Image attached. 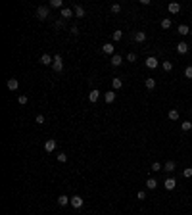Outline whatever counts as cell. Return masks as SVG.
I'll use <instances>...</instances> for the list:
<instances>
[{
    "mask_svg": "<svg viewBox=\"0 0 192 215\" xmlns=\"http://www.w3.org/2000/svg\"><path fill=\"white\" fill-rule=\"evenodd\" d=\"M177 52H179V54H186V52H188V44H186V43H179L177 44Z\"/></svg>",
    "mask_w": 192,
    "mask_h": 215,
    "instance_id": "9a60e30c",
    "label": "cell"
},
{
    "mask_svg": "<svg viewBox=\"0 0 192 215\" xmlns=\"http://www.w3.org/2000/svg\"><path fill=\"white\" fill-rule=\"evenodd\" d=\"M64 6V0H50V8H61Z\"/></svg>",
    "mask_w": 192,
    "mask_h": 215,
    "instance_id": "7402d4cb",
    "label": "cell"
},
{
    "mask_svg": "<svg viewBox=\"0 0 192 215\" xmlns=\"http://www.w3.org/2000/svg\"><path fill=\"white\" fill-rule=\"evenodd\" d=\"M144 85H146V88H148V90H154V88H156V81L152 79V77H148V79L144 81Z\"/></svg>",
    "mask_w": 192,
    "mask_h": 215,
    "instance_id": "d6986e66",
    "label": "cell"
},
{
    "mask_svg": "<svg viewBox=\"0 0 192 215\" xmlns=\"http://www.w3.org/2000/svg\"><path fill=\"white\" fill-rule=\"evenodd\" d=\"M165 171H175V161H165Z\"/></svg>",
    "mask_w": 192,
    "mask_h": 215,
    "instance_id": "484cf974",
    "label": "cell"
},
{
    "mask_svg": "<svg viewBox=\"0 0 192 215\" xmlns=\"http://www.w3.org/2000/svg\"><path fill=\"white\" fill-rule=\"evenodd\" d=\"M184 77H186V79H192V65H188L184 69Z\"/></svg>",
    "mask_w": 192,
    "mask_h": 215,
    "instance_id": "f1b7e54d",
    "label": "cell"
},
{
    "mask_svg": "<svg viewBox=\"0 0 192 215\" xmlns=\"http://www.w3.org/2000/svg\"><path fill=\"white\" fill-rule=\"evenodd\" d=\"M162 67H163V71H171L173 69V64L171 62H162Z\"/></svg>",
    "mask_w": 192,
    "mask_h": 215,
    "instance_id": "d4e9b609",
    "label": "cell"
},
{
    "mask_svg": "<svg viewBox=\"0 0 192 215\" xmlns=\"http://www.w3.org/2000/svg\"><path fill=\"white\" fill-rule=\"evenodd\" d=\"M69 31H71V35H77V33H79V29H77V25H73V27H71Z\"/></svg>",
    "mask_w": 192,
    "mask_h": 215,
    "instance_id": "ab89813d",
    "label": "cell"
},
{
    "mask_svg": "<svg viewBox=\"0 0 192 215\" xmlns=\"http://www.w3.org/2000/svg\"><path fill=\"white\" fill-rule=\"evenodd\" d=\"M179 33H181V35H188V33H190V29L186 27V25H179Z\"/></svg>",
    "mask_w": 192,
    "mask_h": 215,
    "instance_id": "4316f807",
    "label": "cell"
},
{
    "mask_svg": "<svg viewBox=\"0 0 192 215\" xmlns=\"http://www.w3.org/2000/svg\"><path fill=\"white\" fill-rule=\"evenodd\" d=\"M183 175L186 177V179H188V177H192V167H186V169L183 171Z\"/></svg>",
    "mask_w": 192,
    "mask_h": 215,
    "instance_id": "1f68e13d",
    "label": "cell"
},
{
    "mask_svg": "<svg viewBox=\"0 0 192 215\" xmlns=\"http://www.w3.org/2000/svg\"><path fill=\"white\" fill-rule=\"evenodd\" d=\"M113 50H115V48H113V44H110V43L102 46V52H104V54H110V56H113Z\"/></svg>",
    "mask_w": 192,
    "mask_h": 215,
    "instance_id": "4fadbf2b",
    "label": "cell"
},
{
    "mask_svg": "<svg viewBox=\"0 0 192 215\" xmlns=\"http://www.w3.org/2000/svg\"><path fill=\"white\" fill-rule=\"evenodd\" d=\"M52 69H54L56 73H61V69H64V60H61V56H54V62H52Z\"/></svg>",
    "mask_w": 192,
    "mask_h": 215,
    "instance_id": "6da1fadb",
    "label": "cell"
},
{
    "mask_svg": "<svg viewBox=\"0 0 192 215\" xmlns=\"http://www.w3.org/2000/svg\"><path fill=\"white\" fill-rule=\"evenodd\" d=\"M44 150H46V152H54V150H56V140H54V138L46 140V142H44Z\"/></svg>",
    "mask_w": 192,
    "mask_h": 215,
    "instance_id": "52a82bcc",
    "label": "cell"
},
{
    "mask_svg": "<svg viewBox=\"0 0 192 215\" xmlns=\"http://www.w3.org/2000/svg\"><path fill=\"white\" fill-rule=\"evenodd\" d=\"M133 39H134V43H144V40H146V33H144V31H137V33L133 35Z\"/></svg>",
    "mask_w": 192,
    "mask_h": 215,
    "instance_id": "5b68a950",
    "label": "cell"
},
{
    "mask_svg": "<svg viewBox=\"0 0 192 215\" xmlns=\"http://www.w3.org/2000/svg\"><path fill=\"white\" fill-rule=\"evenodd\" d=\"M112 87L115 88V90H119V88L123 87V81L119 79V77H113V79H112Z\"/></svg>",
    "mask_w": 192,
    "mask_h": 215,
    "instance_id": "5bb4252c",
    "label": "cell"
},
{
    "mask_svg": "<svg viewBox=\"0 0 192 215\" xmlns=\"http://www.w3.org/2000/svg\"><path fill=\"white\" fill-rule=\"evenodd\" d=\"M190 35H192V29H190Z\"/></svg>",
    "mask_w": 192,
    "mask_h": 215,
    "instance_id": "60d3db41",
    "label": "cell"
},
{
    "mask_svg": "<svg viewBox=\"0 0 192 215\" xmlns=\"http://www.w3.org/2000/svg\"><path fill=\"white\" fill-rule=\"evenodd\" d=\"M87 12H85V8L83 6H75V17H85Z\"/></svg>",
    "mask_w": 192,
    "mask_h": 215,
    "instance_id": "ac0fdd59",
    "label": "cell"
},
{
    "mask_svg": "<svg viewBox=\"0 0 192 215\" xmlns=\"http://www.w3.org/2000/svg\"><path fill=\"white\" fill-rule=\"evenodd\" d=\"M19 104H21V106H25V104H27V96H25V94H21V96H19V100H17Z\"/></svg>",
    "mask_w": 192,
    "mask_h": 215,
    "instance_id": "d590c367",
    "label": "cell"
},
{
    "mask_svg": "<svg viewBox=\"0 0 192 215\" xmlns=\"http://www.w3.org/2000/svg\"><path fill=\"white\" fill-rule=\"evenodd\" d=\"M137 198H138V200H146V192H144V190H140V192L137 194Z\"/></svg>",
    "mask_w": 192,
    "mask_h": 215,
    "instance_id": "8d00e7d4",
    "label": "cell"
},
{
    "mask_svg": "<svg viewBox=\"0 0 192 215\" xmlns=\"http://www.w3.org/2000/svg\"><path fill=\"white\" fill-rule=\"evenodd\" d=\"M171 27V19H163L162 21V29H169Z\"/></svg>",
    "mask_w": 192,
    "mask_h": 215,
    "instance_id": "f546056e",
    "label": "cell"
},
{
    "mask_svg": "<svg viewBox=\"0 0 192 215\" xmlns=\"http://www.w3.org/2000/svg\"><path fill=\"white\" fill-rule=\"evenodd\" d=\"M127 60L129 62H137V54H133V52H131V54H127Z\"/></svg>",
    "mask_w": 192,
    "mask_h": 215,
    "instance_id": "74e56055",
    "label": "cell"
},
{
    "mask_svg": "<svg viewBox=\"0 0 192 215\" xmlns=\"http://www.w3.org/2000/svg\"><path fill=\"white\" fill-rule=\"evenodd\" d=\"M169 119H171V121H177V119H179V112H177V109H171V112H169Z\"/></svg>",
    "mask_w": 192,
    "mask_h": 215,
    "instance_id": "cb8c5ba5",
    "label": "cell"
},
{
    "mask_svg": "<svg viewBox=\"0 0 192 215\" xmlns=\"http://www.w3.org/2000/svg\"><path fill=\"white\" fill-rule=\"evenodd\" d=\"M52 62H54V58H50L48 54L40 56V64H42V65H52Z\"/></svg>",
    "mask_w": 192,
    "mask_h": 215,
    "instance_id": "7c38bea8",
    "label": "cell"
},
{
    "mask_svg": "<svg viewBox=\"0 0 192 215\" xmlns=\"http://www.w3.org/2000/svg\"><path fill=\"white\" fill-rule=\"evenodd\" d=\"M69 202H71V198L64 196V194H61V196H58V204H60V206H67Z\"/></svg>",
    "mask_w": 192,
    "mask_h": 215,
    "instance_id": "ffe728a7",
    "label": "cell"
},
{
    "mask_svg": "<svg viewBox=\"0 0 192 215\" xmlns=\"http://www.w3.org/2000/svg\"><path fill=\"white\" fill-rule=\"evenodd\" d=\"M144 64H146V67H148V69H156V67L159 65V62H158V58H154V56H148Z\"/></svg>",
    "mask_w": 192,
    "mask_h": 215,
    "instance_id": "7a4b0ae2",
    "label": "cell"
},
{
    "mask_svg": "<svg viewBox=\"0 0 192 215\" xmlns=\"http://www.w3.org/2000/svg\"><path fill=\"white\" fill-rule=\"evenodd\" d=\"M71 206H73L75 209H79V207H83V204H85V200H83V198L81 196H73V198H71Z\"/></svg>",
    "mask_w": 192,
    "mask_h": 215,
    "instance_id": "277c9868",
    "label": "cell"
},
{
    "mask_svg": "<svg viewBox=\"0 0 192 215\" xmlns=\"http://www.w3.org/2000/svg\"><path fill=\"white\" fill-rule=\"evenodd\" d=\"M98 98H100V90H96V88H92V90L89 92V102H98Z\"/></svg>",
    "mask_w": 192,
    "mask_h": 215,
    "instance_id": "8992f818",
    "label": "cell"
},
{
    "mask_svg": "<svg viewBox=\"0 0 192 215\" xmlns=\"http://www.w3.org/2000/svg\"><path fill=\"white\" fill-rule=\"evenodd\" d=\"M181 129H183L184 133H188V131L192 129V123L190 121H183V123H181Z\"/></svg>",
    "mask_w": 192,
    "mask_h": 215,
    "instance_id": "603a6c76",
    "label": "cell"
},
{
    "mask_svg": "<svg viewBox=\"0 0 192 215\" xmlns=\"http://www.w3.org/2000/svg\"><path fill=\"white\" fill-rule=\"evenodd\" d=\"M6 85H8V88H10V90H17V87H19V81L12 77V79H8V83H6Z\"/></svg>",
    "mask_w": 192,
    "mask_h": 215,
    "instance_id": "30bf717a",
    "label": "cell"
},
{
    "mask_svg": "<svg viewBox=\"0 0 192 215\" xmlns=\"http://www.w3.org/2000/svg\"><path fill=\"white\" fill-rule=\"evenodd\" d=\"M37 17L40 19V21L48 17V6H39L37 8Z\"/></svg>",
    "mask_w": 192,
    "mask_h": 215,
    "instance_id": "3957f363",
    "label": "cell"
},
{
    "mask_svg": "<svg viewBox=\"0 0 192 215\" xmlns=\"http://www.w3.org/2000/svg\"><path fill=\"white\" fill-rule=\"evenodd\" d=\"M37 123H39V125L44 123V115H37Z\"/></svg>",
    "mask_w": 192,
    "mask_h": 215,
    "instance_id": "f35d334b",
    "label": "cell"
},
{
    "mask_svg": "<svg viewBox=\"0 0 192 215\" xmlns=\"http://www.w3.org/2000/svg\"><path fill=\"white\" fill-rule=\"evenodd\" d=\"M104 100H106L108 104H112L113 100H115V92H113V90H108V92H104Z\"/></svg>",
    "mask_w": 192,
    "mask_h": 215,
    "instance_id": "8fae6325",
    "label": "cell"
},
{
    "mask_svg": "<svg viewBox=\"0 0 192 215\" xmlns=\"http://www.w3.org/2000/svg\"><path fill=\"white\" fill-rule=\"evenodd\" d=\"M121 64H123V58L119 56V54H113V56H112V65H113V67H119Z\"/></svg>",
    "mask_w": 192,
    "mask_h": 215,
    "instance_id": "9c48e42d",
    "label": "cell"
},
{
    "mask_svg": "<svg viewBox=\"0 0 192 215\" xmlns=\"http://www.w3.org/2000/svg\"><path fill=\"white\" fill-rule=\"evenodd\" d=\"M169 12H171V14H179V12H181V4L171 2V4H169Z\"/></svg>",
    "mask_w": 192,
    "mask_h": 215,
    "instance_id": "2e32d148",
    "label": "cell"
},
{
    "mask_svg": "<svg viewBox=\"0 0 192 215\" xmlns=\"http://www.w3.org/2000/svg\"><path fill=\"white\" fill-rule=\"evenodd\" d=\"M60 15H61V19H69L71 15H73V10H71V8H61Z\"/></svg>",
    "mask_w": 192,
    "mask_h": 215,
    "instance_id": "ba28073f",
    "label": "cell"
},
{
    "mask_svg": "<svg viewBox=\"0 0 192 215\" xmlns=\"http://www.w3.org/2000/svg\"><path fill=\"white\" fill-rule=\"evenodd\" d=\"M152 171H162V163L154 161V163H152Z\"/></svg>",
    "mask_w": 192,
    "mask_h": 215,
    "instance_id": "4dcf8cb0",
    "label": "cell"
},
{
    "mask_svg": "<svg viewBox=\"0 0 192 215\" xmlns=\"http://www.w3.org/2000/svg\"><path fill=\"white\" fill-rule=\"evenodd\" d=\"M175 186H177V181L175 179H165V188H167V190H173Z\"/></svg>",
    "mask_w": 192,
    "mask_h": 215,
    "instance_id": "e0dca14e",
    "label": "cell"
},
{
    "mask_svg": "<svg viewBox=\"0 0 192 215\" xmlns=\"http://www.w3.org/2000/svg\"><path fill=\"white\" fill-rule=\"evenodd\" d=\"M54 25H56V29H61L65 23H64V19H56V23H54Z\"/></svg>",
    "mask_w": 192,
    "mask_h": 215,
    "instance_id": "836d02e7",
    "label": "cell"
},
{
    "mask_svg": "<svg viewBox=\"0 0 192 215\" xmlns=\"http://www.w3.org/2000/svg\"><path fill=\"white\" fill-rule=\"evenodd\" d=\"M121 36H123V31H113L112 39H113V40H119V39H121Z\"/></svg>",
    "mask_w": 192,
    "mask_h": 215,
    "instance_id": "83f0119b",
    "label": "cell"
},
{
    "mask_svg": "<svg viewBox=\"0 0 192 215\" xmlns=\"http://www.w3.org/2000/svg\"><path fill=\"white\" fill-rule=\"evenodd\" d=\"M156 186H158V182H156V179H148V181H146V188H148V190H154Z\"/></svg>",
    "mask_w": 192,
    "mask_h": 215,
    "instance_id": "44dd1931",
    "label": "cell"
},
{
    "mask_svg": "<svg viewBox=\"0 0 192 215\" xmlns=\"http://www.w3.org/2000/svg\"><path fill=\"white\" fill-rule=\"evenodd\" d=\"M112 12H113V14H119V12H121V6H119V4H113V6H112Z\"/></svg>",
    "mask_w": 192,
    "mask_h": 215,
    "instance_id": "e575fe53",
    "label": "cell"
},
{
    "mask_svg": "<svg viewBox=\"0 0 192 215\" xmlns=\"http://www.w3.org/2000/svg\"><path fill=\"white\" fill-rule=\"evenodd\" d=\"M58 161H60V163H65V161H67V156H65V154H58Z\"/></svg>",
    "mask_w": 192,
    "mask_h": 215,
    "instance_id": "d6a6232c",
    "label": "cell"
}]
</instances>
